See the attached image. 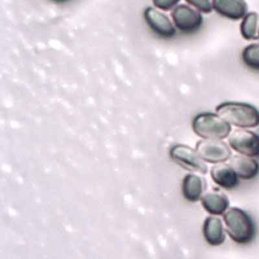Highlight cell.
<instances>
[{"label": "cell", "mask_w": 259, "mask_h": 259, "mask_svg": "<svg viewBox=\"0 0 259 259\" xmlns=\"http://www.w3.org/2000/svg\"><path fill=\"white\" fill-rule=\"evenodd\" d=\"M226 231L232 240L241 245L250 243L256 236V227L251 217L238 207H231L224 213Z\"/></svg>", "instance_id": "1"}, {"label": "cell", "mask_w": 259, "mask_h": 259, "mask_svg": "<svg viewBox=\"0 0 259 259\" xmlns=\"http://www.w3.org/2000/svg\"><path fill=\"white\" fill-rule=\"evenodd\" d=\"M216 112L226 122L240 128H255L259 125V110L251 104L222 103L217 107Z\"/></svg>", "instance_id": "2"}, {"label": "cell", "mask_w": 259, "mask_h": 259, "mask_svg": "<svg viewBox=\"0 0 259 259\" xmlns=\"http://www.w3.org/2000/svg\"><path fill=\"white\" fill-rule=\"evenodd\" d=\"M194 133L203 139L222 140L230 136L231 125L217 113H201L192 122Z\"/></svg>", "instance_id": "3"}, {"label": "cell", "mask_w": 259, "mask_h": 259, "mask_svg": "<svg viewBox=\"0 0 259 259\" xmlns=\"http://www.w3.org/2000/svg\"><path fill=\"white\" fill-rule=\"evenodd\" d=\"M171 17L176 28L184 34L196 32L203 24L201 12L191 6H177L172 10Z\"/></svg>", "instance_id": "4"}, {"label": "cell", "mask_w": 259, "mask_h": 259, "mask_svg": "<svg viewBox=\"0 0 259 259\" xmlns=\"http://www.w3.org/2000/svg\"><path fill=\"white\" fill-rule=\"evenodd\" d=\"M195 151L204 161L210 163H224L232 157L227 143L217 139H203L196 144Z\"/></svg>", "instance_id": "5"}, {"label": "cell", "mask_w": 259, "mask_h": 259, "mask_svg": "<svg viewBox=\"0 0 259 259\" xmlns=\"http://www.w3.org/2000/svg\"><path fill=\"white\" fill-rule=\"evenodd\" d=\"M229 145L234 151L248 157H259V136L249 130H236L230 135Z\"/></svg>", "instance_id": "6"}, {"label": "cell", "mask_w": 259, "mask_h": 259, "mask_svg": "<svg viewBox=\"0 0 259 259\" xmlns=\"http://www.w3.org/2000/svg\"><path fill=\"white\" fill-rule=\"evenodd\" d=\"M171 158L180 166L189 171L206 174L207 165L200 157L195 150L183 145H174L169 151Z\"/></svg>", "instance_id": "7"}, {"label": "cell", "mask_w": 259, "mask_h": 259, "mask_svg": "<svg viewBox=\"0 0 259 259\" xmlns=\"http://www.w3.org/2000/svg\"><path fill=\"white\" fill-rule=\"evenodd\" d=\"M145 22L149 28L159 37L171 38L176 35V27L170 19L161 12L148 7L144 13Z\"/></svg>", "instance_id": "8"}, {"label": "cell", "mask_w": 259, "mask_h": 259, "mask_svg": "<svg viewBox=\"0 0 259 259\" xmlns=\"http://www.w3.org/2000/svg\"><path fill=\"white\" fill-rule=\"evenodd\" d=\"M211 2L213 10L230 20H240L248 13L245 0H212Z\"/></svg>", "instance_id": "9"}, {"label": "cell", "mask_w": 259, "mask_h": 259, "mask_svg": "<svg viewBox=\"0 0 259 259\" xmlns=\"http://www.w3.org/2000/svg\"><path fill=\"white\" fill-rule=\"evenodd\" d=\"M212 180L218 186L227 190H232L239 185V177L230 165L217 163L210 169Z\"/></svg>", "instance_id": "10"}, {"label": "cell", "mask_w": 259, "mask_h": 259, "mask_svg": "<svg viewBox=\"0 0 259 259\" xmlns=\"http://www.w3.org/2000/svg\"><path fill=\"white\" fill-rule=\"evenodd\" d=\"M230 165L238 177L243 180H253L259 172V163L248 156L242 154L233 156L230 159Z\"/></svg>", "instance_id": "11"}, {"label": "cell", "mask_w": 259, "mask_h": 259, "mask_svg": "<svg viewBox=\"0 0 259 259\" xmlns=\"http://www.w3.org/2000/svg\"><path fill=\"white\" fill-rule=\"evenodd\" d=\"M203 236L206 242L212 246L222 245L226 236L221 218L213 216L206 218L203 224Z\"/></svg>", "instance_id": "12"}, {"label": "cell", "mask_w": 259, "mask_h": 259, "mask_svg": "<svg viewBox=\"0 0 259 259\" xmlns=\"http://www.w3.org/2000/svg\"><path fill=\"white\" fill-rule=\"evenodd\" d=\"M201 202L204 210L212 215L224 214L230 205L227 195L216 190L204 194L201 197Z\"/></svg>", "instance_id": "13"}, {"label": "cell", "mask_w": 259, "mask_h": 259, "mask_svg": "<svg viewBox=\"0 0 259 259\" xmlns=\"http://www.w3.org/2000/svg\"><path fill=\"white\" fill-rule=\"evenodd\" d=\"M204 190L202 178L193 174H187L183 179L182 191L184 198L189 202H196L202 197Z\"/></svg>", "instance_id": "14"}, {"label": "cell", "mask_w": 259, "mask_h": 259, "mask_svg": "<svg viewBox=\"0 0 259 259\" xmlns=\"http://www.w3.org/2000/svg\"><path fill=\"white\" fill-rule=\"evenodd\" d=\"M240 33L245 40H257L259 38V15L257 13H248L240 25Z\"/></svg>", "instance_id": "15"}, {"label": "cell", "mask_w": 259, "mask_h": 259, "mask_svg": "<svg viewBox=\"0 0 259 259\" xmlns=\"http://www.w3.org/2000/svg\"><path fill=\"white\" fill-rule=\"evenodd\" d=\"M242 60L248 69L259 72V44H252L244 48Z\"/></svg>", "instance_id": "16"}, {"label": "cell", "mask_w": 259, "mask_h": 259, "mask_svg": "<svg viewBox=\"0 0 259 259\" xmlns=\"http://www.w3.org/2000/svg\"><path fill=\"white\" fill-rule=\"evenodd\" d=\"M186 1L189 6L196 9L201 13L208 14L213 11L212 2L210 0H186Z\"/></svg>", "instance_id": "17"}, {"label": "cell", "mask_w": 259, "mask_h": 259, "mask_svg": "<svg viewBox=\"0 0 259 259\" xmlns=\"http://www.w3.org/2000/svg\"><path fill=\"white\" fill-rule=\"evenodd\" d=\"M180 0H153L154 7L163 11H169L174 10Z\"/></svg>", "instance_id": "18"}, {"label": "cell", "mask_w": 259, "mask_h": 259, "mask_svg": "<svg viewBox=\"0 0 259 259\" xmlns=\"http://www.w3.org/2000/svg\"><path fill=\"white\" fill-rule=\"evenodd\" d=\"M54 1H55V2L57 3H64L66 2V1H68V0H54Z\"/></svg>", "instance_id": "19"}]
</instances>
